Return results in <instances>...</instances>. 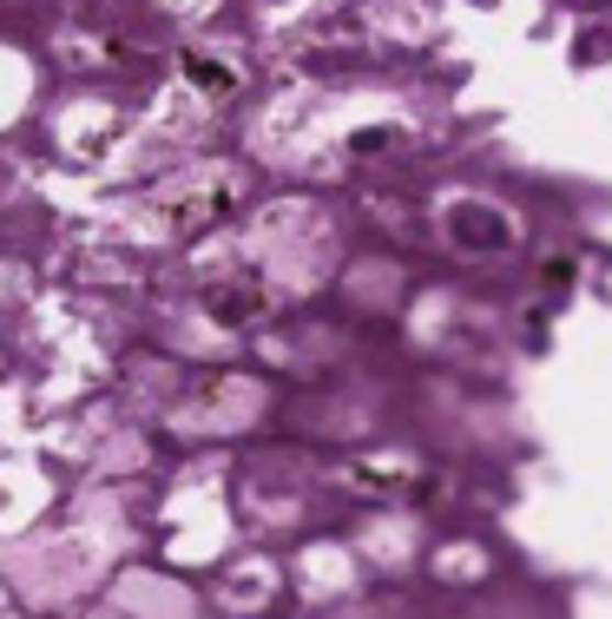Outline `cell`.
I'll list each match as a JSON object with an SVG mask.
<instances>
[{"mask_svg":"<svg viewBox=\"0 0 612 619\" xmlns=\"http://www.w3.org/2000/svg\"><path fill=\"white\" fill-rule=\"evenodd\" d=\"M257 310V290H211V317L218 323H244Z\"/></svg>","mask_w":612,"mask_h":619,"instance_id":"cell-1","label":"cell"}]
</instances>
